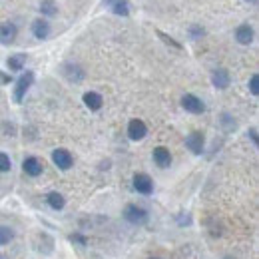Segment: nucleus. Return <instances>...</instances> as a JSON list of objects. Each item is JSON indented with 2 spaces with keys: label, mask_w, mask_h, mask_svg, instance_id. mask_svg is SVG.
Wrapping results in <instances>:
<instances>
[{
  "label": "nucleus",
  "mask_w": 259,
  "mask_h": 259,
  "mask_svg": "<svg viewBox=\"0 0 259 259\" xmlns=\"http://www.w3.org/2000/svg\"><path fill=\"white\" fill-rule=\"evenodd\" d=\"M148 211L144 209V207H140V205H136V203H128L126 207H124V220L132 224V226H144L146 222H148Z\"/></svg>",
  "instance_id": "1"
},
{
  "label": "nucleus",
  "mask_w": 259,
  "mask_h": 259,
  "mask_svg": "<svg viewBox=\"0 0 259 259\" xmlns=\"http://www.w3.org/2000/svg\"><path fill=\"white\" fill-rule=\"evenodd\" d=\"M34 82V72L32 70H26L18 80H16V86H14V102L16 104H20L24 96H26V92L30 90V86H32Z\"/></svg>",
  "instance_id": "2"
},
{
  "label": "nucleus",
  "mask_w": 259,
  "mask_h": 259,
  "mask_svg": "<svg viewBox=\"0 0 259 259\" xmlns=\"http://www.w3.org/2000/svg\"><path fill=\"white\" fill-rule=\"evenodd\" d=\"M186 148L195 154V156H201L203 154V148H205V136H203V132H192V134H188V138H186Z\"/></svg>",
  "instance_id": "3"
},
{
  "label": "nucleus",
  "mask_w": 259,
  "mask_h": 259,
  "mask_svg": "<svg viewBox=\"0 0 259 259\" xmlns=\"http://www.w3.org/2000/svg\"><path fill=\"white\" fill-rule=\"evenodd\" d=\"M134 190L142 195H152L154 194V180L148 174H136L134 176Z\"/></svg>",
  "instance_id": "4"
},
{
  "label": "nucleus",
  "mask_w": 259,
  "mask_h": 259,
  "mask_svg": "<svg viewBox=\"0 0 259 259\" xmlns=\"http://www.w3.org/2000/svg\"><path fill=\"white\" fill-rule=\"evenodd\" d=\"M182 108L190 114H203L205 112V104L201 98L194 96V94H184L182 96Z\"/></svg>",
  "instance_id": "5"
},
{
  "label": "nucleus",
  "mask_w": 259,
  "mask_h": 259,
  "mask_svg": "<svg viewBox=\"0 0 259 259\" xmlns=\"http://www.w3.org/2000/svg\"><path fill=\"white\" fill-rule=\"evenodd\" d=\"M52 162H54V165H56L58 169L68 171V169L72 167V163H74V158H72V154H70L68 150L58 148V150H54V152H52Z\"/></svg>",
  "instance_id": "6"
},
{
  "label": "nucleus",
  "mask_w": 259,
  "mask_h": 259,
  "mask_svg": "<svg viewBox=\"0 0 259 259\" xmlns=\"http://www.w3.org/2000/svg\"><path fill=\"white\" fill-rule=\"evenodd\" d=\"M152 160H154V163L158 165V167H162V169H165V167H169L171 165V152L167 150V148H163V146H158V148H154V152H152Z\"/></svg>",
  "instance_id": "7"
},
{
  "label": "nucleus",
  "mask_w": 259,
  "mask_h": 259,
  "mask_svg": "<svg viewBox=\"0 0 259 259\" xmlns=\"http://www.w3.org/2000/svg\"><path fill=\"white\" fill-rule=\"evenodd\" d=\"M146 134H148L146 122H142V120H132V122L128 124V138L132 140V142H140V140H144Z\"/></svg>",
  "instance_id": "8"
},
{
  "label": "nucleus",
  "mask_w": 259,
  "mask_h": 259,
  "mask_svg": "<svg viewBox=\"0 0 259 259\" xmlns=\"http://www.w3.org/2000/svg\"><path fill=\"white\" fill-rule=\"evenodd\" d=\"M22 169H24V174H26V176H30V178H38V176L44 171V165H42V162H40L38 158L28 156V158H24V162H22Z\"/></svg>",
  "instance_id": "9"
},
{
  "label": "nucleus",
  "mask_w": 259,
  "mask_h": 259,
  "mask_svg": "<svg viewBox=\"0 0 259 259\" xmlns=\"http://www.w3.org/2000/svg\"><path fill=\"white\" fill-rule=\"evenodd\" d=\"M211 84H213L218 90H226V88H229V84H231V76H229V72H227L226 68H218V70H213V74H211Z\"/></svg>",
  "instance_id": "10"
},
{
  "label": "nucleus",
  "mask_w": 259,
  "mask_h": 259,
  "mask_svg": "<svg viewBox=\"0 0 259 259\" xmlns=\"http://www.w3.org/2000/svg\"><path fill=\"white\" fill-rule=\"evenodd\" d=\"M18 36V28L12 22H0V44H12Z\"/></svg>",
  "instance_id": "11"
},
{
  "label": "nucleus",
  "mask_w": 259,
  "mask_h": 259,
  "mask_svg": "<svg viewBox=\"0 0 259 259\" xmlns=\"http://www.w3.org/2000/svg\"><path fill=\"white\" fill-rule=\"evenodd\" d=\"M50 22L46 20V18H38V20H34L32 22V34L34 38H38V40H44V38H48L50 36Z\"/></svg>",
  "instance_id": "12"
},
{
  "label": "nucleus",
  "mask_w": 259,
  "mask_h": 259,
  "mask_svg": "<svg viewBox=\"0 0 259 259\" xmlns=\"http://www.w3.org/2000/svg\"><path fill=\"white\" fill-rule=\"evenodd\" d=\"M62 74H64L70 82H82L84 80V70L78 64H72V62L62 66Z\"/></svg>",
  "instance_id": "13"
},
{
  "label": "nucleus",
  "mask_w": 259,
  "mask_h": 259,
  "mask_svg": "<svg viewBox=\"0 0 259 259\" xmlns=\"http://www.w3.org/2000/svg\"><path fill=\"white\" fill-rule=\"evenodd\" d=\"M235 40H237L239 44H243V46H249V44L253 42V28H251L249 24L237 26V30H235Z\"/></svg>",
  "instance_id": "14"
},
{
  "label": "nucleus",
  "mask_w": 259,
  "mask_h": 259,
  "mask_svg": "<svg viewBox=\"0 0 259 259\" xmlns=\"http://www.w3.org/2000/svg\"><path fill=\"white\" fill-rule=\"evenodd\" d=\"M82 102H84V106H86L88 110H92V112H98V110L102 108V104H104V100H102V96H100L98 92H86V94L82 96Z\"/></svg>",
  "instance_id": "15"
},
{
  "label": "nucleus",
  "mask_w": 259,
  "mask_h": 259,
  "mask_svg": "<svg viewBox=\"0 0 259 259\" xmlns=\"http://www.w3.org/2000/svg\"><path fill=\"white\" fill-rule=\"evenodd\" d=\"M26 64V54H22V52H18V54H12L8 60H6V66L12 70V72H18V70H22Z\"/></svg>",
  "instance_id": "16"
},
{
  "label": "nucleus",
  "mask_w": 259,
  "mask_h": 259,
  "mask_svg": "<svg viewBox=\"0 0 259 259\" xmlns=\"http://www.w3.org/2000/svg\"><path fill=\"white\" fill-rule=\"evenodd\" d=\"M40 12H42L44 16H48V18L56 16V14H58V2H56V0H42V2H40Z\"/></svg>",
  "instance_id": "17"
},
{
  "label": "nucleus",
  "mask_w": 259,
  "mask_h": 259,
  "mask_svg": "<svg viewBox=\"0 0 259 259\" xmlns=\"http://www.w3.org/2000/svg\"><path fill=\"white\" fill-rule=\"evenodd\" d=\"M46 201H48V205H50L52 209H64V205H66L64 195L58 194V192H50V194L46 195Z\"/></svg>",
  "instance_id": "18"
},
{
  "label": "nucleus",
  "mask_w": 259,
  "mask_h": 259,
  "mask_svg": "<svg viewBox=\"0 0 259 259\" xmlns=\"http://www.w3.org/2000/svg\"><path fill=\"white\" fill-rule=\"evenodd\" d=\"M220 126L224 128V132H233V130L237 128V122H235V118L231 116V114H227V112H224L222 114V118H220Z\"/></svg>",
  "instance_id": "19"
},
{
  "label": "nucleus",
  "mask_w": 259,
  "mask_h": 259,
  "mask_svg": "<svg viewBox=\"0 0 259 259\" xmlns=\"http://www.w3.org/2000/svg\"><path fill=\"white\" fill-rule=\"evenodd\" d=\"M112 12L118 16H128L130 14V2L128 0H116L112 4Z\"/></svg>",
  "instance_id": "20"
},
{
  "label": "nucleus",
  "mask_w": 259,
  "mask_h": 259,
  "mask_svg": "<svg viewBox=\"0 0 259 259\" xmlns=\"http://www.w3.org/2000/svg\"><path fill=\"white\" fill-rule=\"evenodd\" d=\"M12 239H14V231H12V227L0 226V245H6V243H10Z\"/></svg>",
  "instance_id": "21"
},
{
  "label": "nucleus",
  "mask_w": 259,
  "mask_h": 259,
  "mask_svg": "<svg viewBox=\"0 0 259 259\" xmlns=\"http://www.w3.org/2000/svg\"><path fill=\"white\" fill-rule=\"evenodd\" d=\"M10 167H12V163H10V158H8L4 152H0V174H6V171H10Z\"/></svg>",
  "instance_id": "22"
},
{
  "label": "nucleus",
  "mask_w": 259,
  "mask_h": 259,
  "mask_svg": "<svg viewBox=\"0 0 259 259\" xmlns=\"http://www.w3.org/2000/svg\"><path fill=\"white\" fill-rule=\"evenodd\" d=\"M158 36L162 38V40H163V42H165V44H169V46H174L176 50H182V44H180V42H176V40H174L171 36H167V34L162 32V30H158Z\"/></svg>",
  "instance_id": "23"
},
{
  "label": "nucleus",
  "mask_w": 259,
  "mask_h": 259,
  "mask_svg": "<svg viewBox=\"0 0 259 259\" xmlns=\"http://www.w3.org/2000/svg\"><path fill=\"white\" fill-rule=\"evenodd\" d=\"M249 92H251L253 96H257L259 94V76L257 74H253L251 80H249Z\"/></svg>",
  "instance_id": "24"
},
{
  "label": "nucleus",
  "mask_w": 259,
  "mask_h": 259,
  "mask_svg": "<svg viewBox=\"0 0 259 259\" xmlns=\"http://www.w3.org/2000/svg\"><path fill=\"white\" fill-rule=\"evenodd\" d=\"M70 241H72V243H78V245H82V247H86V243H88V239H86L84 235H80V233L70 235Z\"/></svg>",
  "instance_id": "25"
},
{
  "label": "nucleus",
  "mask_w": 259,
  "mask_h": 259,
  "mask_svg": "<svg viewBox=\"0 0 259 259\" xmlns=\"http://www.w3.org/2000/svg\"><path fill=\"white\" fill-rule=\"evenodd\" d=\"M203 34H205V30H203L201 26H197V24H195V26H192V28H190V36H192L194 40H197V38H201Z\"/></svg>",
  "instance_id": "26"
},
{
  "label": "nucleus",
  "mask_w": 259,
  "mask_h": 259,
  "mask_svg": "<svg viewBox=\"0 0 259 259\" xmlns=\"http://www.w3.org/2000/svg\"><path fill=\"white\" fill-rule=\"evenodd\" d=\"M247 136H249V138H251V142H253V144H255V146H257V130L255 128H251L249 130V132H247Z\"/></svg>",
  "instance_id": "27"
},
{
  "label": "nucleus",
  "mask_w": 259,
  "mask_h": 259,
  "mask_svg": "<svg viewBox=\"0 0 259 259\" xmlns=\"http://www.w3.org/2000/svg\"><path fill=\"white\" fill-rule=\"evenodd\" d=\"M114 2H116V0H104V4H106V6H112Z\"/></svg>",
  "instance_id": "28"
},
{
  "label": "nucleus",
  "mask_w": 259,
  "mask_h": 259,
  "mask_svg": "<svg viewBox=\"0 0 259 259\" xmlns=\"http://www.w3.org/2000/svg\"><path fill=\"white\" fill-rule=\"evenodd\" d=\"M222 259H235V257H233V255H224Z\"/></svg>",
  "instance_id": "29"
},
{
  "label": "nucleus",
  "mask_w": 259,
  "mask_h": 259,
  "mask_svg": "<svg viewBox=\"0 0 259 259\" xmlns=\"http://www.w3.org/2000/svg\"><path fill=\"white\" fill-rule=\"evenodd\" d=\"M0 259H8V257H6V255H4V253H0Z\"/></svg>",
  "instance_id": "30"
},
{
  "label": "nucleus",
  "mask_w": 259,
  "mask_h": 259,
  "mask_svg": "<svg viewBox=\"0 0 259 259\" xmlns=\"http://www.w3.org/2000/svg\"><path fill=\"white\" fill-rule=\"evenodd\" d=\"M245 2H255V0H245Z\"/></svg>",
  "instance_id": "31"
},
{
  "label": "nucleus",
  "mask_w": 259,
  "mask_h": 259,
  "mask_svg": "<svg viewBox=\"0 0 259 259\" xmlns=\"http://www.w3.org/2000/svg\"><path fill=\"white\" fill-rule=\"evenodd\" d=\"M150 259H160V257H150Z\"/></svg>",
  "instance_id": "32"
}]
</instances>
